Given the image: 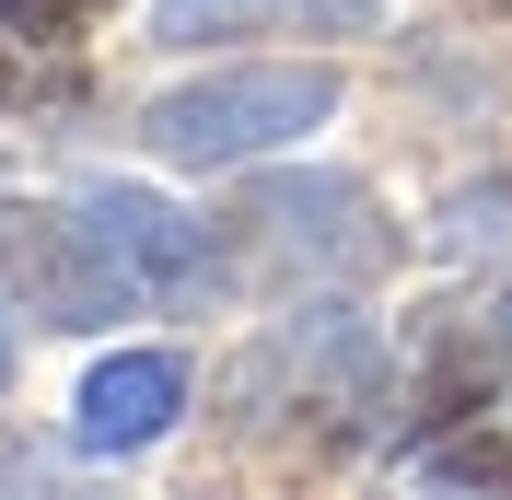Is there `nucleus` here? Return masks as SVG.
Returning a JSON list of instances; mask_svg holds the SVG:
<instances>
[{"label":"nucleus","instance_id":"obj_1","mask_svg":"<svg viewBox=\"0 0 512 500\" xmlns=\"http://www.w3.org/2000/svg\"><path fill=\"white\" fill-rule=\"evenodd\" d=\"M338 94H350V82L326 59H245V70H198V82L152 94L140 140H152L175 175H233V163H256V152L315 140V128L338 117Z\"/></svg>","mask_w":512,"mask_h":500},{"label":"nucleus","instance_id":"obj_10","mask_svg":"<svg viewBox=\"0 0 512 500\" xmlns=\"http://www.w3.org/2000/svg\"><path fill=\"white\" fill-rule=\"evenodd\" d=\"M0 384H12V326H0Z\"/></svg>","mask_w":512,"mask_h":500},{"label":"nucleus","instance_id":"obj_6","mask_svg":"<svg viewBox=\"0 0 512 500\" xmlns=\"http://www.w3.org/2000/svg\"><path fill=\"white\" fill-rule=\"evenodd\" d=\"M303 24L315 12L326 35H361V0H163V47H198V35H233V24Z\"/></svg>","mask_w":512,"mask_h":500},{"label":"nucleus","instance_id":"obj_8","mask_svg":"<svg viewBox=\"0 0 512 500\" xmlns=\"http://www.w3.org/2000/svg\"><path fill=\"white\" fill-rule=\"evenodd\" d=\"M94 12H105V0H0V24L24 35V47H59V35L94 24Z\"/></svg>","mask_w":512,"mask_h":500},{"label":"nucleus","instance_id":"obj_4","mask_svg":"<svg viewBox=\"0 0 512 500\" xmlns=\"http://www.w3.org/2000/svg\"><path fill=\"white\" fill-rule=\"evenodd\" d=\"M233 233H245L256 256H280V268H303V280H350V268H373L384 256V221L373 198L350 187V175H280V187H256L245 210H233Z\"/></svg>","mask_w":512,"mask_h":500},{"label":"nucleus","instance_id":"obj_11","mask_svg":"<svg viewBox=\"0 0 512 500\" xmlns=\"http://www.w3.org/2000/svg\"><path fill=\"white\" fill-rule=\"evenodd\" d=\"M0 94H12V59H0Z\"/></svg>","mask_w":512,"mask_h":500},{"label":"nucleus","instance_id":"obj_9","mask_svg":"<svg viewBox=\"0 0 512 500\" xmlns=\"http://www.w3.org/2000/svg\"><path fill=\"white\" fill-rule=\"evenodd\" d=\"M419 477H443V489H512V442H454V454H419Z\"/></svg>","mask_w":512,"mask_h":500},{"label":"nucleus","instance_id":"obj_2","mask_svg":"<svg viewBox=\"0 0 512 500\" xmlns=\"http://www.w3.org/2000/svg\"><path fill=\"white\" fill-rule=\"evenodd\" d=\"M82 210V233L105 245V268L128 280V303H210V280H222V245L198 233L175 198H152V187H82L70 198Z\"/></svg>","mask_w":512,"mask_h":500},{"label":"nucleus","instance_id":"obj_7","mask_svg":"<svg viewBox=\"0 0 512 500\" xmlns=\"http://www.w3.org/2000/svg\"><path fill=\"white\" fill-rule=\"evenodd\" d=\"M443 256H512V187H454L443 198Z\"/></svg>","mask_w":512,"mask_h":500},{"label":"nucleus","instance_id":"obj_3","mask_svg":"<svg viewBox=\"0 0 512 500\" xmlns=\"http://www.w3.org/2000/svg\"><path fill=\"white\" fill-rule=\"evenodd\" d=\"M0 291L35 326H105V314H128V280L105 268L82 210H24V198H0Z\"/></svg>","mask_w":512,"mask_h":500},{"label":"nucleus","instance_id":"obj_5","mask_svg":"<svg viewBox=\"0 0 512 500\" xmlns=\"http://www.w3.org/2000/svg\"><path fill=\"white\" fill-rule=\"evenodd\" d=\"M187 419V361L175 349H105L94 373H82V396H70V442L82 454H152L163 431Z\"/></svg>","mask_w":512,"mask_h":500}]
</instances>
